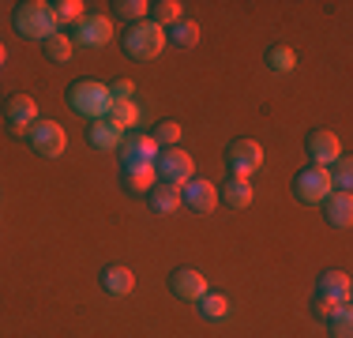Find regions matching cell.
<instances>
[{
	"mask_svg": "<svg viewBox=\"0 0 353 338\" xmlns=\"http://www.w3.org/2000/svg\"><path fill=\"white\" fill-rule=\"evenodd\" d=\"M72 41L83 49H105L113 41V19L102 12H87L79 23L72 27Z\"/></svg>",
	"mask_w": 353,
	"mask_h": 338,
	"instance_id": "cell-5",
	"label": "cell"
},
{
	"mask_svg": "<svg viewBox=\"0 0 353 338\" xmlns=\"http://www.w3.org/2000/svg\"><path fill=\"white\" fill-rule=\"evenodd\" d=\"M225 162H230L233 177H245L248 181V177L263 166V147H259L256 139H233L230 150H225Z\"/></svg>",
	"mask_w": 353,
	"mask_h": 338,
	"instance_id": "cell-9",
	"label": "cell"
},
{
	"mask_svg": "<svg viewBox=\"0 0 353 338\" xmlns=\"http://www.w3.org/2000/svg\"><path fill=\"white\" fill-rule=\"evenodd\" d=\"M4 121H8V128H12V132L27 135L38 124V101L30 98V95H15L4 106Z\"/></svg>",
	"mask_w": 353,
	"mask_h": 338,
	"instance_id": "cell-11",
	"label": "cell"
},
{
	"mask_svg": "<svg viewBox=\"0 0 353 338\" xmlns=\"http://www.w3.org/2000/svg\"><path fill=\"white\" fill-rule=\"evenodd\" d=\"M4 61H8V49H4V46H0V68H4Z\"/></svg>",
	"mask_w": 353,
	"mask_h": 338,
	"instance_id": "cell-34",
	"label": "cell"
},
{
	"mask_svg": "<svg viewBox=\"0 0 353 338\" xmlns=\"http://www.w3.org/2000/svg\"><path fill=\"white\" fill-rule=\"evenodd\" d=\"M181 203L192 207L196 215H211V210L218 207V188L211 181H203V177H192V181L181 188Z\"/></svg>",
	"mask_w": 353,
	"mask_h": 338,
	"instance_id": "cell-12",
	"label": "cell"
},
{
	"mask_svg": "<svg viewBox=\"0 0 353 338\" xmlns=\"http://www.w3.org/2000/svg\"><path fill=\"white\" fill-rule=\"evenodd\" d=\"M83 8H87V4H79V0H57V4H53L57 27H64V23H72V27H75V23H79L83 15H87Z\"/></svg>",
	"mask_w": 353,
	"mask_h": 338,
	"instance_id": "cell-30",
	"label": "cell"
},
{
	"mask_svg": "<svg viewBox=\"0 0 353 338\" xmlns=\"http://www.w3.org/2000/svg\"><path fill=\"white\" fill-rule=\"evenodd\" d=\"M181 135H184V128H181L176 121H162V124L154 128V135H150V139H154L162 150H170V147H181Z\"/></svg>",
	"mask_w": 353,
	"mask_h": 338,
	"instance_id": "cell-29",
	"label": "cell"
},
{
	"mask_svg": "<svg viewBox=\"0 0 353 338\" xmlns=\"http://www.w3.org/2000/svg\"><path fill=\"white\" fill-rule=\"evenodd\" d=\"M252 184L245 181V177H230V181L218 188V199L225 203V207H233V210H245V207H252Z\"/></svg>",
	"mask_w": 353,
	"mask_h": 338,
	"instance_id": "cell-18",
	"label": "cell"
},
{
	"mask_svg": "<svg viewBox=\"0 0 353 338\" xmlns=\"http://www.w3.org/2000/svg\"><path fill=\"white\" fill-rule=\"evenodd\" d=\"M121 46H124V53H128L132 61H154L170 41H165V30L158 27V23L143 19V23H132V27L124 30Z\"/></svg>",
	"mask_w": 353,
	"mask_h": 338,
	"instance_id": "cell-3",
	"label": "cell"
},
{
	"mask_svg": "<svg viewBox=\"0 0 353 338\" xmlns=\"http://www.w3.org/2000/svg\"><path fill=\"white\" fill-rule=\"evenodd\" d=\"M132 95H136V83H132V79L109 83V98H113V101H132Z\"/></svg>",
	"mask_w": 353,
	"mask_h": 338,
	"instance_id": "cell-32",
	"label": "cell"
},
{
	"mask_svg": "<svg viewBox=\"0 0 353 338\" xmlns=\"http://www.w3.org/2000/svg\"><path fill=\"white\" fill-rule=\"evenodd\" d=\"M323 218L334 230H350V222H353V196L350 192H331L323 199Z\"/></svg>",
	"mask_w": 353,
	"mask_h": 338,
	"instance_id": "cell-14",
	"label": "cell"
},
{
	"mask_svg": "<svg viewBox=\"0 0 353 338\" xmlns=\"http://www.w3.org/2000/svg\"><path fill=\"white\" fill-rule=\"evenodd\" d=\"M267 68L279 75H290L293 68H297V53H293L290 46H271L267 49Z\"/></svg>",
	"mask_w": 353,
	"mask_h": 338,
	"instance_id": "cell-26",
	"label": "cell"
},
{
	"mask_svg": "<svg viewBox=\"0 0 353 338\" xmlns=\"http://www.w3.org/2000/svg\"><path fill=\"white\" fill-rule=\"evenodd\" d=\"M68 106L72 113H79L83 121H105L109 109H113V98H109V83L98 79H75L68 87Z\"/></svg>",
	"mask_w": 353,
	"mask_h": 338,
	"instance_id": "cell-1",
	"label": "cell"
},
{
	"mask_svg": "<svg viewBox=\"0 0 353 338\" xmlns=\"http://www.w3.org/2000/svg\"><path fill=\"white\" fill-rule=\"evenodd\" d=\"M154 177H158V184H170V188H184V184H188L192 177H196V158H192L184 147H170V150H162V155H158Z\"/></svg>",
	"mask_w": 353,
	"mask_h": 338,
	"instance_id": "cell-4",
	"label": "cell"
},
{
	"mask_svg": "<svg viewBox=\"0 0 353 338\" xmlns=\"http://www.w3.org/2000/svg\"><path fill=\"white\" fill-rule=\"evenodd\" d=\"M316 293H319V297H327V301H334V304H350V293H353L350 275H346V270H327V275L319 278Z\"/></svg>",
	"mask_w": 353,
	"mask_h": 338,
	"instance_id": "cell-16",
	"label": "cell"
},
{
	"mask_svg": "<svg viewBox=\"0 0 353 338\" xmlns=\"http://www.w3.org/2000/svg\"><path fill=\"white\" fill-rule=\"evenodd\" d=\"M121 177H124V184H128L132 192H139V196H147V192L158 184L154 166H147V169H121Z\"/></svg>",
	"mask_w": 353,
	"mask_h": 338,
	"instance_id": "cell-24",
	"label": "cell"
},
{
	"mask_svg": "<svg viewBox=\"0 0 353 338\" xmlns=\"http://www.w3.org/2000/svg\"><path fill=\"white\" fill-rule=\"evenodd\" d=\"M113 12L121 15V19H128V27H132V23H143L150 15V4L147 0H117Z\"/></svg>",
	"mask_w": 353,
	"mask_h": 338,
	"instance_id": "cell-28",
	"label": "cell"
},
{
	"mask_svg": "<svg viewBox=\"0 0 353 338\" xmlns=\"http://www.w3.org/2000/svg\"><path fill=\"white\" fill-rule=\"evenodd\" d=\"M312 308H316V316H319V319H327L334 308H339V304H334V301H327V297H319V293H316V297H312Z\"/></svg>",
	"mask_w": 353,
	"mask_h": 338,
	"instance_id": "cell-33",
	"label": "cell"
},
{
	"mask_svg": "<svg viewBox=\"0 0 353 338\" xmlns=\"http://www.w3.org/2000/svg\"><path fill=\"white\" fill-rule=\"evenodd\" d=\"M165 41H173L176 49H192V46L199 41V23H192V19L173 23V27L165 30Z\"/></svg>",
	"mask_w": 353,
	"mask_h": 338,
	"instance_id": "cell-23",
	"label": "cell"
},
{
	"mask_svg": "<svg viewBox=\"0 0 353 338\" xmlns=\"http://www.w3.org/2000/svg\"><path fill=\"white\" fill-rule=\"evenodd\" d=\"M105 121H109V124H117L121 132L136 128V121H139L136 101H113V109H109V117H105Z\"/></svg>",
	"mask_w": 353,
	"mask_h": 338,
	"instance_id": "cell-25",
	"label": "cell"
},
{
	"mask_svg": "<svg viewBox=\"0 0 353 338\" xmlns=\"http://www.w3.org/2000/svg\"><path fill=\"white\" fill-rule=\"evenodd\" d=\"M305 147H308V158H312V166H319V169L334 166V162L342 158V139H339V135H334L331 128H316V132H308Z\"/></svg>",
	"mask_w": 353,
	"mask_h": 338,
	"instance_id": "cell-10",
	"label": "cell"
},
{
	"mask_svg": "<svg viewBox=\"0 0 353 338\" xmlns=\"http://www.w3.org/2000/svg\"><path fill=\"white\" fill-rule=\"evenodd\" d=\"M170 290H173V297L199 304V297L207 293V278L199 275L196 267H176L173 275H170Z\"/></svg>",
	"mask_w": 353,
	"mask_h": 338,
	"instance_id": "cell-13",
	"label": "cell"
},
{
	"mask_svg": "<svg viewBox=\"0 0 353 338\" xmlns=\"http://www.w3.org/2000/svg\"><path fill=\"white\" fill-rule=\"evenodd\" d=\"M327 173H331V184H334V192H350V181H353V166H350V158L342 155L334 166H327Z\"/></svg>",
	"mask_w": 353,
	"mask_h": 338,
	"instance_id": "cell-31",
	"label": "cell"
},
{
	"mask_svg": "<svg viewBox=\"0 0 353 338\" xmlns=\"http://www.w3.org/2000/svg\"><path fill=\"white\" fill-rule=\"evenodd\" d=\"M331 192H334L331 173H327V169H319V166H308V169H301V173L293 177V196H297L301 203H308V207L323 203Z\"/></svg>",
	"mask_w": 353,
	"mask_h": 338,
	"instance_id": "cell-6",
	"label": "cell"
},
{
	"mask_svg": "<svg viewBox=\"0 0 353 338\" xmlns=\"http://www.w3.org/2000/svg\"><path fill=\"white\" fill-rule=\"evenodd\" d=\"M87 143L94 150H121V143H124V132L117 128V124H109V121H90L87 124Z\"/></svg>",
	"mask_w": 353,
	"mask_h": 338,
	"instance_id": "cell-15",
	"label": "cell"
},
{
	"mask_svg": "<svg viewBox=\"0 0 353 338\" xmlns=\"http://www.w3.org/2000/svg\"><path fill=\"white\" fill-rule=\"evenodd\" d=\"M147 203L154 215H173V210H181V188H170V184H154V188L147 192Z\"/></svg>",
	"mask_w": 353,
	"mask_h": 338,
	"instance_id": "cell-19",
	"label": "cell"
},
{
	"mask_svg": "<svg viewBox=\"0 0 353 338\" xmlns=\"http://www.w3.org/2000/svg\"><path fill=\"white\" fill-rule=\"evenodd\" d=\"M199 316H203L207 324H222V319L230 316V301H225L222 293H211V290H207L203 297H199Z\"/></svg>",
	"mask_w": 353,
	"mask_h": 338,
	"instance_id": "cell-22",
	"label": "cell"
},
{
	"mask_svg": "<svg viewBox=\"0 0 353 338\" xmlns=\"http://www.w3.org/2000/svg\"><path fill=\"white\" fill-rule=\"evenodd\" d=\"M150 23H158V27L162 30H170L173 23H181L184 19V8L176 4V0H154V4H150V15H147Z\"/></svg>",
	"mask_w": 353,
	"mask_h": 338,
	"instance_id": "cell-20",
	"label": "cell"
},
{
	"mask_svg": "<svg viewBox=\"0 0 353 338\" xmlns=\"http://www.w3.org/2000/svg\"><path fill=\"white\" fill-rule=\"evenodd\" d=\"M41 46H46V57H49L53 64H68V61H72V53H75L72 34H64V30H57L53 38H46Z\"/></svg>",
	"mask_w": 353,
	"mask_h": 338,
	"instance_id": "cell-21",
	"label": "cell"
},
{
	"mask_svg": "<svg viewBox=\"0 0 353 338\" xmlns=\"http://www.w3.org/2000/svg\"><path fill=\"white\" fill-rule=\"evenodd\" d=\"M327 327H331L334 338H350L353 335V312H350V304H339V308L327 316Z\"/></svg>",
	"mask_w": 353,
	"mask_h": 338,
	"instance_id": "cell-27",
	"label": "cell"
},
{
	"mask_svg": "<svg viewBox=\"0 0 353 338\" xmlns=\"http://www.w3.org/2000/svg\"><path fill=\"white\" fill-rule=\"evenodd\" d=\"M12 23H15V30H19V38H34V41H46V38H53L57 30V15H53V4H46V0H23L19 8H15V15H12Z\"/></svg>",
	"mask_w": 353,
	"mask_h": 338,
	"instance_id": "cell-2",
	"label": "cell"
},
{
	"mask_svg": "<svg viewBox=\"0 0 353 338\" xmlns=\"http://www.w3.org/2000/svg\"><path fill=\"white\" fill-rule=\"evenodd\" d=\"M102 290L113 293V297H128V293L136 290V275H132L128 267H121V264H109L102 270Z\"/></svg>",
	"mask_w": 353,
	"mask_h": 338,
	"instance_id": "cell-17",
	"label": "cell"
},
{
	"mask_svg": "<svg viewBox=\"0 0 353 338\" xmlns=\"http://www.w3.org/2000/svg\"><path fill=\"white\" fill-rule=\"evenodd\" d=\"M27 143L41 158H61L64 150H68V135H64V128L57 121H46V117H38V124L27 132Z\"/></svg>",
	"mask_w": 353,
	"mask_h": 338,
	"instance_id": "cell-7",
	"label": "cell"
},
{
	"mask_svg": "<svg viewBox=\"0 0 353 338\" xmlns=\"http://www.w3.org/2000/svg\"><path fill=\"white\" fill-rule=\"evenodd\" d=\"M158 155H162V147H158L150 135H124L121 143V169H147L158 162Z\"/></svg>",
	"mask_w": 353,
	"mask_h": 338,
	"instance_id": "cell-8",
	"label": "cell"
}]
</instances>
